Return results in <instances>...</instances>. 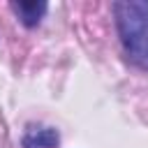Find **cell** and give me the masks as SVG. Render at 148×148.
Returning a JSON list of instances; mask_svg holds the SVG:
<instances>
[{
	"mask_svg": "<svg viewBox=\"0 0 148 148\" xmlns=\"http://www.w3.org/2000/svg\"><path fill=\"white\" fill-rule=\"evenodd\" d=\"M58 143H60V134L56 127L49 125H28L21 136L23 148H58Z\"/></svg>",
	"mask_w": 148,
	"mask_h": 148,
	"instance_id": "cell-2",
	"label": "cell"
},
{
	"mask_svg": "<svg viewBox=\"0 0 148 148\" xmlns=\"http://www.w3.org/2000/svg\"><path fill=\"white\" fill-rule=\"evenodd\" d=\"M111 12L127 62L148 72V0H118Z\"/></svg>",
	"mask_w": 148,
	"mask_h": 148,
	"instance_id": "cell-1",
	"label": "cell"
},
{
	"mask_svg": "<svg viewBox=\"0 0 148 148\" xmlns=\"http://www.w3.org/2000/svg\"><path fill=\"white\" fill-rule=\"evenodd\" d=\"M9 7H12V12L16 14V18H18L25 28L39 25L42 18H44L46 12H49V5H46V2H12Z\"/></svg>",
	"mask_w": 148,
	"mask_h": 148,
	"instance_id": "cell-3",
	"label": "cell"
}]
</instances>
